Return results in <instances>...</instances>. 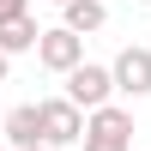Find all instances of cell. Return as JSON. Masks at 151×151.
<instances>
[{
	"instance_id": "7a4b0ae2",
	"label": "cell",
	"mask_w": 151,
	"mask_h": 151,
	"mask_svg": "<svg viewBox=\"0 0 151 151\" xmlns=\"http://www.w3.org/2000/svg\"><path fill=\"white\" fill-rule=\"evenodd\" d=\"M42 145H85V109L73 103L67 91L60 97H42Z\"/></svg>"
},
{
	"instance_id": "52a82bcc",
	"label": "cell",
	"mask_w": 151,
	"mask_h": 151,
	"mask_svg": "<svg viewBox=\"0 0 151 151\" xmlns=\"http://www.w3.org/2000/svg\"><path fill=\"white\" fill-rule=\"evenodd\" d=\"M60 24L79 30V36H91V30L109 24V6H103V0H67V6H60Z\"/></svg>"
},
{
	"instance_id": "6da1fadb",
	"label": "cell",
	"mask_w": 151,
	"mask_h": 151,
	"mask_svg": "<svg viewBox=\"0 0 151 151\" xmlns=\"http://www.w3.org/2000/svg\"><path fill=\"white\" fill-rule=\"evenodd\" d=\"M85 151H133V109L103 103L85 115Z\"/></svg>"
},
{
	"instance_id": "ba28073f",
	"label": "cell",
	"mask_w": 151,
	"mask_h": 151,
	"mask_svg": "<svg viewBox=\"0 0 151 151\" xmlns=\"http://www.w3.org/2000/svg\"><path fill=\"white\" fill-rule=\"evenodd\" d=\"M36 42H42V30H36V18H30V12H18V18H6V24H0V48H6V55H30Z\"/></svg>"
},
{
	"instance_id": "5bb4252c",
	"label": "cell",
	"mask_w": 151,
	"mask_h": 151,
	"mask_svg": "<svg viewBox=\"0 0 151 151\" xmlns=\"http://www.w3.org/2000/svg\"><path fill=\"white\" fill-rule=\"evenodd\" d=\"M139 6H151V0H139Z\"/></svg>"
},
{
	"instance_id": "7c38bea8",
	"label": "cell",
	"mask_w": 151,
	"mask_h": 151,
	"mask_svg": "<svg viewBox=\"0 0 151 151\" xmlns=\"http://www.w3.org/2000/svg\"><path fill=\"white\" fill-rule=\"evenodd\" d=\"M48 6H67V0H48Z\"/></svg>"
},
{
	"instance_id": "4fadbf2b",
	"label": "cell",
	"mask_w": 151,
	"mask_h": 151,
	"mask_svg": "<svg viewBox=\"0 0 151 151\" xmlns=\"http://www.w3.org/2000/svg\"><path fill=\"white\" fill-rule=\"evenodd\" d=\"M0 151H12V145H6V139H0Z\"/></svg>"
},
{
	"instance_id": "277c9868",
	"label": "cell",
	"mask_w": 151,
	"mask_h": 151,
	"mask_svg": "<svg viewBox=\"0 0 151 151\" xmlns=\"http://www.w3.org/2000/svg\"><path fill=\"white\" fill-rule=\"evenodd\" d=\"M36 60H42L48 73H60V79H67L73 67H85V36L67 30V24H55V30H42V42H36Z\"/></svg>"
},
{
	"instance_id": "5b68a950",
	"label": "cell",
	"mask_w": 151,
	"mask_h": 151,
	"mask_svg": "<svg viewBox=\"0 0 151 151\" xmlns=\"http://www.w3.org/2000/svg\"><path fill=\"white\" fill-rule=\"evenodd\" d=\"M109 67H115V91H121V97H133V103H139V97H151V48L127 42Z\"/></svg>"
},
{
	"instance_id": "9c48e42d",
	"label": "cell",
	"mask_w": 151,
	"mask_h": 151,
	"mask_svg": "<svg viewBox=\"0 0 151 151\" xmlns=\"http://www.w3.org/2000/svg\"><path fill=\"white\" fill-rule=\"evenodd\" d=\"M18 12H30V0H0V24H6V18H18Z\"/></svg>"
},
{
	"instance_id": "3957f363",
	"label": "cell",
	"mask_w": 151,
	"mask_h": 151,
	"mask_svg": "<svg viewBox=\"0 0 151 151\" xmlns=\"http://www.w3.org/2000/svg\"><path fill=\"white\" fill-rule=\"evenodd\" d=\"M67 97L85 109V115L103 109V103H115V67H97V60L73 67V73H67Z\"/></svg>"
},
{
	"instance_id": "8992f818",
	"label": "cell",
	"mask_w": 151,
	"mask_h": 151,
	"mask_svg": "<svg viewBox=\"0 0 151 151\" xmlns=\"http://www.w3.org/2000/svg\"><path fill=\"white\" fill-rule=\"evenodd\" d=\"M0 133H6V145H12V151H30V145H42V103H18V109H6Z\"/></svg>"
},
{
	"instance_id": "30bf717a",
	"label": "cell",
	"mask_w": 151,
	"mask_h": 151,
	"mask_svg": "<svg viewBox=\"0 0 151 151\" xmlns=\"http://www.w3.org/2000/svg\"><path fill=\"white\" fill-rule=\"evenodd\" d=\"M6 73H12V55H6V48H0V85H6Z\"/></svg>"
},
{
	"instance_id": "8fae6325",
	"label": "cell",
	"mask_w": 151,
	"mask_h": 151,
	"mask_svg": "<svg viewBox=\"0 0 151 151\" xmlns=\"http://www.w3.org/2000/svg\"><path fill=\"white\" fill-rule=\"evenodd\" d=\"M30 151H55V145H30Z\"/></svg>"
}]
</instances>
